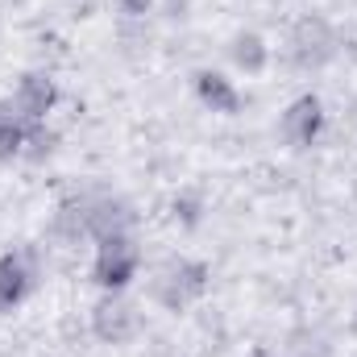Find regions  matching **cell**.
Instances as JSON below:
<instances>
[{
  "label": "cell",
  "mask_w": 357,
  "mask_h": 357,
  "mask_svg": "<svg viewBox=\"0 0 357 357\" xmlns=\"http://www.w3.org/2000/svg\"><path fill=\"white\" fill-rule=\"evenodd\" d=\"M212 287V266L204 258H187V254H175V258H162L158 266L150 270V282H146V295L150 303H158L162 312H187L195 307Z\"/></svg>",
  "instance_id": "obj_1"
},
{
  "label": "cell",
  "mask_w": 357,
  "mask_h": 357,
  "mask_svg": "<svg viewBox=\"0 0 357 357\" xmlns=\"http://www.w3.org/2000/svg\"><path fill=\"white\" fill-rule=\"evenodd\" d=\"M337 54H341V33H337V25H333L328 17L307 13V17H299V21L291 25V33H287V59H291V67H299V71H320V67H328Z\"/></svg>",
  "instance_id": "obj_2"
},
{
  "label": "cell",
  "mask_w": 357,
  "mask_h": 357,
  "mask_svg": "<svg viewBox=\"0 0 357 357\" xmlns=\"http://www.w3.org/2000/svg\"><path fill=\"white\" fill-rule=\"evenodd\" d=\"M91 282L100 291H129V282L142 274V245L133 233H112L91 241Z\"/></svg>",
  "instance_id": "obj_3"
},
{
  "label": "cell",
  "mask_w": 357,
  "mask_h": 357,
  "mask_svg": "<svg viewBox=\"0 0 357 357\" xmlns=\"http://www.w3.org/2000/svg\"><path fill=\"white\" fill-rule=\"evenodd\" d=\"M88 328L100 345H129L142 333V303L129 291H100L91 303Z\"/></svg>",
  "instance_id": "obj_4"
},
{
  "label": "cell",
  "mask_w": 357,
  "mask_h": 357,
  "mask_svg": "<svg viewBox=\"0 0 357 357\" xmlns=\"http://www.w3.org/2000/svg\"><path fill=\"white\" fill-rule=\"evenodd\" d=\"M324 125H328L324 100H320L316 91H303V96H295V100L278 112V121H274V137H278L287 150H307V146L320 142Z\"/></svg>",
  "instance_id": "obj_5"
},
{
  "label": "cell",
  "mask_w": 357,
  "mask_h": 357,
  "mask_svg": "<svg viewBox=\"0 0 357 357\" xmlns=\"http://www.w3.org/2000/svg\"><path fill=\"white\" fill-rule=\"evenodd\" d=\"M79 204H84V220H88L91 241L112 237V233H133V225H137L133 204L125 195H116V191H84Z\"/></svg>",
  "instance_id": "obj_6"
},
{
  "label": "cell",
  "mask_w": 357,
  "mask_h": 357,
  "mask_svg": "<svg viewBox=\"0 0 357 357\" xmlns=\"http://www.w3.org/2000/svg\"><path fill=\"white\" fill-rule=\"evenodd\" d=\"M4 100L13 104V112L25 125H42L59 104V79L46 75V71H25V75H17V84Z\"/></svg>",
  "instance_id": "obj_7"
},
{
  "label": "cell",
  "mask_w": 357,
  "mask_h": 357,
  "mask_svg": "<svg viewBox=\"0 0 357 357\" xmlns=\"http://www.w3.org/2000/svg\"><path fill=\"white\" fill-rule=\"evenodd\" d=\"M38 258L29 250H8L0 254V316L17 312L33 291H38Z\"/></svg>",
  "instance_id": "obj_8"
},
{
  "label": "cell",
  "mask_w": 357,
  "mask_h": 357,
  "mask_svg": "<svg viewBox=\"0 0 357 357\" xmlns=\"http://www.w3.org/2000/svg\"><path fill=\"white\" fill-rule=\"evenodd\" d=\"M195 100L208 108V112H216V116H237L241 112V91L237 84L225 75V71H216V67H204V71H195Z\"/></svg>",
  "instance_id": "obj_9"
},
{
  "label": "cell",
  "mask_w": 357,
  "mask_h": 357,
  "mask_svg": "<svg viewBox=\"0 0 357 357\" xmlns=\"http://www.w3.org/2000/svg\"><path fill=\"white\" fill-rule=\"evenodd\" d=\"M229 63H233V71H241V75H262L270 67V42L258 29H237V33L229 38Z\"/></svg>",
  "instance_id": "obj_10"
},
{
  "label": "cell",
  "mask_w": 357,
  "mask_h": 357,
  "mask_svg": "<svg viewBox=\"0 0 357 357\" xmlns=\"http://www.w3.org/2000/svg\"><path fill=\"white\" fill-rule=\"evenodd\" d=\"M167 216H171L175 229H199L204 216H208V191L195 187V183H183L167 204Z\"/></svg>",
  "instance_id": "obj_11"
},
{
  "label": "cell",
  "mask_w": 357,
  "mask_h": 357,
  "mask_svg": "<svg viewBox=\"0 0 357 357\" xmlns=\"http://www.w3.org/2000/svg\"><path fill=\"white\" fill-rule=\"evenodd\" d=\"M50 237H54L59 245H79V241H91L79 195H71V199H63V204L54 208V216H50Z\"/></svg>",
  "instance_id": "obj_12"
},
{
  "label": "cell",
  "mask_w": 357,
  "mask_h": 357,
  "mask_svg": "<svg viewBox=\"0 0 357 357\" xmlns=\"http://www.w3.org/2000/svg\"><path fill=\"white\" fill-rule=\"evenodd\" d=\"M25 133H29V125L13 112L8 100H0V162L21 158V150H25Z\"/></svg>",
  "instance_id": "obj_13"
},
{
  "label": "cell",
  "mask_w": 357,
  "mask_h": 357,
  "mask_svg": "<svg viewBox=\"0 0 357 357\" xmlns=\"http://www.w3.org/2000/svg\"><path fill=\"white\" fill-rule=\"evenodd\" d=\"M54 150H59V133H54L46 121H42V125H29L21 158H25V162H46V158H54Z\"/></svg>",
  "instance_id": "obj_14"
},
{
  "label": "cell",
  "mask_w": 357,
  "mask_h": 357,
  "mask_svg": "<svg viewBox=\"0 0 357 357\" xmlns=\"http://www.w3.org/2000/svg\"><path fill=\"white\" fill-rule=\"evenodd\" d=\"M116 4V25H150L158 13V0H112Z\"/></svg>",
  "instance_id": "obj_15"
},
{
  "label": "cell",
  "mask_w": 357,
  "mask_h": 357,
  "mask_svg": "<svg viewBox=\"0 0 357 357\" xmlns=\"http://www.w3.org/2000/svg\"><path fill=\"white\" fill-rule=\"evenodd\" d=\"M191 8H195V0H158V17H167V21H187Z\"/></svg>",
  "instance_id": "obj_16"
},
{
  "label": "cell",
  "mask_w": 357,
  "mask_h": 357,
  "mask_svg": "<svg viewBox=\"0 0 357 357\" xmlns=\"http://www.w3.org/2000/svg\"><path fill=\"white\" fill-rule=\"evenodd\" d=\"M349 333H354V337H357V312H354V316H349Z\"/></svg>",
  "instance_id": "obj_17"
},
{
  "label": "cell",
  "mask_w": 357,
  "mask_h": 357,
  "mask_svg": "<svg viewBox=\"0 0 357 357\" xmlns=\"http://www.w3.org/2000/svg\"><path fill=\"white\" fill-rule=\"evenodd\" d=\"M245 357H266V354H262V349H254V354H245Z\"/></svg>",
  "instance_id": "obj_18"
}]
</instances>
